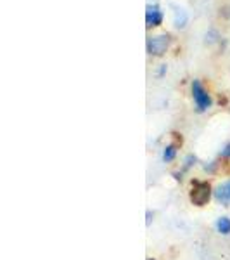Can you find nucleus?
Segmentation results:
<instances>
[{"label": "nucleus", "instance_id": "2", "mask_svg": "<svg viewBox=\"0 0 230 260\" xmlns=\"http://www.w3.org/2000/svg\"><path fill=\"white\" fill-rule=\"evenodd\" d=\"M170 42H171V39H170L168 33L149 37L147 39V54H150V56H163V54L168 50Z\"/></svg>", "mask_w": 230, "mask_h": 260}, {"label": "nucleus", "instance_id": "10", "mask_svg": "<svg viewBox=\"0 0 230 260\" xmlns=\"http://www.w3.org/2000/svg\"><path fill=\"white\" fill-rule=\"evenodd\" d=\"M194 161H196V156H187V160H185V169H189V167L194 165Z\"/></svg>", "mask_w": 230, "mask_h": 260}, {"label": "nucleus", "instance_id": "7", "mask_svg": "<svg viewBox=\"0 0 230 260\" xmlns=\"http://www.w3.org/2000/svg\"><path fill=\"white\" fill-rule=\"evenodd\" d=\"M216 231H218L220 234H223V236L230 234V219L228 217H220V219L216 220Z\"/></svg>", "mask_w": 230, "mask_h": 260}, {"label": "nucleus", "instance_id": "8", "mask_svg": "<svg viewBox=\"0 0 230 260\" xmlns=\"http://www.w3.org/2000/svg\"><path fill=\"white\" fill-rule=\"evenodd\" d=\"M175 156H177V149H175V146H166L165 151H163V160L173 161Z\"/></svg>", "mask_w": 230, "mask_h": 260}, {"label": "nucleus", "instance_id": "13", "mask_svg": "<svg viewBox=\"0 0 230 260\" xmlns=\"http://www.w3.org/2000/svg\"><path fill=\"white\" fill-rule=\"evenodd\" d=\"M149 260H154V258H149Z\"/></svg>", "mask_w": 230, "mask_h": 260}, {"label": "nucleus", "instance_id": "12", "mask_svg": "<svg viewBox=\"0 0 230 260\" xmlns=\"http://www.w3.org/2000/svg\"><path fill=\"white\" fill-rule=\"evenodd\" d=\"M145 215H147V220H145V224H150V217H152V215H150V212H147V213H145Z\"/></svg>", "mask_w": 230, "mask_h": 260}, {"label": "nucleus", "instance_id": "6", "mask_svg": "<svg viewBox=\"0 0 230 260\" xmlns=\"http://www.w3.org/2000/svg\"><path fill=\"white\" fill-rule=\"evenodd\" d=\"M173 16H175V19H173V23H175V26L177 28H185V24H187V12L180 9V7H177L175 6L173 7Z\"/></svg>", "mask_w": 230, "mask_h": 260}, {"label": "nucleus", "instance_id": "1", "mask_svg": "<svg viewBox=\"0 0 230 260\" xmlns=\"http://www.w3.org/2000/svg\"><path fill=\"white\" fill-rule=\"evenodd\" d=\"M211 198V187L208 182H194L190 191V201L196 207H204Z\"/></svg>", "mask_w": 230, "mask_h": 260}, {"label": "nucleus", "instance_id": "11", "mask_svg": "<svg viewBox=\"0 0 230 260\" xmlns=\"http://www.w3.org/2000/svg\"><path fill=\"white\" fill-rule=\"evenodd\" d=\"M165 71H166V64H163L161 70H160V73H158V75H160V77H163V75H165Z\"/></svg>", "mask_w": 230, "mask_h": 260}, {"label": "nucleus", "instance_id": "4", "mask_svg": "<svg viewBox=\"0 0 230 260\" xmlns=\"http://www.w3.org/2000/svg\"><path fill=\"white\" fill-rule=\"evenodd\" d=\"M163 23V12L158 6H147L145 9V26L154 28Z\"/></svg>", "mask_w": 230, "mask_h": 260}, {"label": "nucleus", "instance_id": "3", "mask_svg": "<svg viewBox=\"0 0 230 260\" xmlns=\"http://www.w3.org/2000/svg\"><path fill=\"white\" fill-rule=\"evenodd\" d=\"M192 98H194V103L198 106L199 111H206L211 108V98L208 94V90L201 85L199 80H194L192 82Z\"/></svg>", "mask_w": 230, "mask_h": 260}, {"label": "nucleus", "instance_id": "5", "mask_svg": "<svg viewBox=\"0 0 230 260\" xmlns=\"http://www.w3.org/2000/svg\"><path fill=\"white\" fill-rule=\"evenodd\" d=\"M215 198L220 201L225 207H230V180L221 182L218 187L215 189Z\"/></svg>", "mask_w": 230, "mask_h": 260}, {"label": "nucleus", "instance_id": "9", "mask_svg": "<svg viewBox=\"0 0 230 260\" xmlns=\"http://www.w3.org/2000/svg\"><path fill=\"white\" fill-rule=\"evenodd\" d=\"M221 156H223V158H230V142H228L227 146H225L223 149H221Z\"/></svg>", "mask_w": 230, "mask_h": 260}]
</instances>
